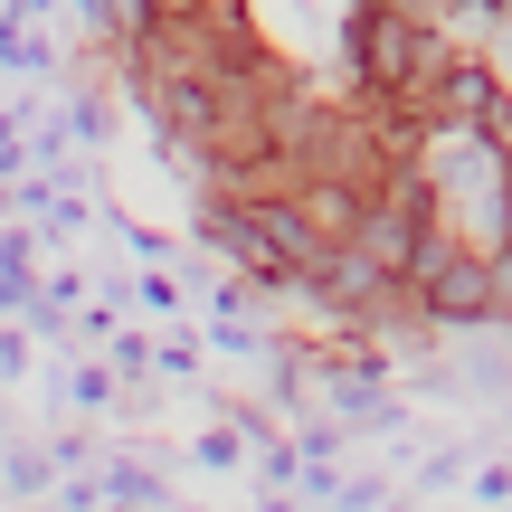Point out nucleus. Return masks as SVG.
<instances>
[{"label": "nucleus", "mask_w": 512, "mask_h": 512, "mask_svg": "<svg viewBox=\"0 0 512 512\" xmlns=\"http://www.w3.org/2000/svg\"><path fill=\"white\" fill-rule=\"evenodd\" d=\"M361 67H370V76H380V86H389V76L408 67V29H389V19L370 10V19H361Z\"/></svg>", "instance_id": "2"}, {"label": "nucleus", "mask_w": 512, "mask_h": 512, "mask_svg": "<svg viewBox=\"0 0 512 512\" xmlns=\"http://www.w3.org/2000/svg\"><path fill=\"white\" fill-rule=\"evenodd\" d=\"M437 313H494V275L484 266H437Z\"/></svg>", "instance_id": "1"}]
</instances>
